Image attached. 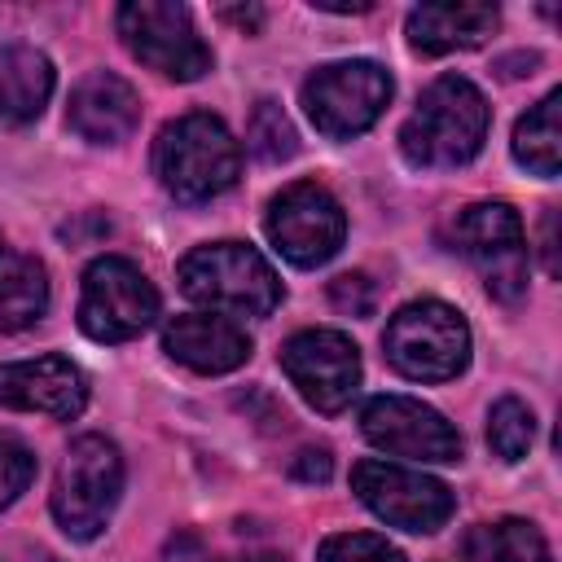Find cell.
I'll list each match as a JSON object with an SVG mask.
<instances>
[{
	"label": "cell",
	"instance_id": "cell-11",
	"mask_svg": "<svg viewBox=\"0 0 562 562\" xmlns=\"http://www.w3.org/2000/svg\"><path fill=\"white\" fill-rule=\"evenodd\" d=\"M263 228L290 263L316 268L329 255H338V246L347 237V215L329 189H321L316 180H299L268 202Z\"/></svg>",
	"mask_w": 562,
	"mask_h": 562
},
{
	"label": "cell",
	"instance_id": "cell-28",
	"mask_svg": "<svg viewBox=\"0 0 562 562\" xmlns=\"http://www.w3.org/2000/svg\"><path fill=\"white\" fill-rule=\"evenodd\" d=\"M329 470H334L329 448H307V452H299V461H294V479H303V483H325Z\"/></svg>",
	"mask_w": 562,
	"mask_h": 562
},
{
	"label": "cell",
	"instance_id": "cell-15",
	"mask_svg": "<svg viewBox=\"0 0 562 562\" xmlns=\"http://www.w3.org/2000/svg\"><path fill=\"white\" fill-rule=\"evenodd\" d=\"M66 123H70V132H79L92 145H114L123 136H132V127L140 123V97L127 79H119L110 70H92L70 88Z\"/></svg>",
	"mask_w": 562,
	"mask_h": 562
},
{
	"label": "cell",
	"instance_id": "cell-27",
	"mask_svg": "<svg viewBox=\"0 0 562 562\" xmlns=\"http://www.w3.org/2000/svg\"><path fill=\"white\" fill-rule=\"evenodd\" d=\"M158 562H211V549L198 531H176V536H167Z\"/></svg>",
	"mask_w": 562,
	"mask_h": 562
},
{
	"label": "cell",
	"instance_id": "cell-3",
	"mask_svg": "<svg viewBox=\"0 0 562 562\" xmlns=\"http://www.w3.org/2000/svg\"><path fill=\"white\" fill-rule=\"evenodd\" d=\"M180 290L224 316H268L281 303V281L272 263L241 241H211L180 259Z\"/></svg>",
	"mask_w": 562,
	"mask_h": 562
},
{
	"label": "cell",
	"instance_id": "cell-2",
	"mask_svg": "<svg viewBox=\"0 0 562 562\" xmlns=\"http://www.w3.org/2000/svg\"><path fill=\"white\" fill-rule=\"evenodd\" d=\"M241 171V149L215 114H180L154 140V176L180 202L224 193Z\"/></svg>",
	"mask_w": 562,
	"mask_h": 562
},
{
	"label": "cell",
	"instance_id": "cell-14",
	"mask_svg": "<svg viewBox=\"0 0 562 562\" xmlns=\"http://www.w3.org/2000/svg\"><path fill=\"white\" fill-rule=\"evenodd\" d=\"M88 400L83 373L66 356H35L0 364V408L44 413V417H75Z\"/></svg>",
	"mask_w": 562,
	"mask_h": 562
},
{
	"label": "cell",
	"instance_id": "cell-12",
	"mask_svg": "<svg viewBox=\"0 0 562 562\" xmlns=\"http://www.w3.org/2000/svg\"><path fill=\"white\" fill-rule=\"evenodd\" d=\"M281 369L316 413H342L360 391V351L338 329L294 334L281 347Z\"/></svg>",
	"mask_w": 562,
	"mask_h": 562
},
{
	"label": "cell",
	"instance_id": "cell-20",
	"mask_svg": "<svg viewBox=\"0 0 562 562\" xmlns=\"http://www.w3.org/2000/svg\"><path fill=\"white\" fill-rule=\"evenodd\" d=\"M558 110H562V92L553 88L544 101H536L518 127H514V158L531 171V176H558L562 167V127H558Z\"/></svg>",
	"mask_w": 562,
	"mask_h": 562
},
{
	"label": "cell",
	"instance_id": "cell-18",
	"mask_svg": "<svg viewBox=\"0 0 562 562\" xmlns=\"http://www.w3.org/2000/svg\"><path fill=\"white\" fill-rule=\"evenodd\" d=\"M53 92V66L31 44H0V123L18 127L40 119Z\"/></svg>",
	"mask_w": 562,
	"mask_h": 562
},
{
	"label": "cell",
	"instance_id": "cell-6",
	"mask_svg": "<svg viewBox=\"0 0 562 562\" xmlns=\"http://www.w3.org/2000/svg\"><path fill=\"white\" fill-rule=\"evenodd\" d=\"M391 101V75L378 61H329L303 79V110L321 136L347 140L369 132Z\"/></svg>",
	"mask_w": 562,
	"mask_h": 562
},
{
	"label": "cell",
	"instance_id": "cell-19",
	"mask_svg": "<svg viewBox=\"0 0 562 562\" xmlns=\"http://www.w3.org/2000/svg\"><path fill=\"white\" fill-rule=\"evenodd\" d=\"M48 307V277L35 255L13 250L0 237V334L26 329Z\"/></svg>",
	"mask_w": 562,
	"mask_h": 562
},
{
	"label": "cell",
	"instance_id": "cell-22",
	"mask_svg": "<svg viewBox=\"0 0 562 562\" xmlns=\"http://www.w3.org/2000/svg\"><path fill=\"white\" fill-rule=\"evenodd\" d=\"M246 145H250V154H255V158H263V162H281V158H294V149H299L294 123L285 119V110H281L272 97L255 101V110H250V123H246Z\"/></svg>",
	"mask_w": 562,
	"mask_h": 562
},
{
	"label": "cell",
	"instance_id": "cell-16",
	"mask_svg": "<svg viewBox=\"0 0 562 562\" xmlns=\"http://www.w3.org/2000/svg\"><path fill=\"white\" fill-rule=\"evenodd\" d=\"M162 351L180 364H189L193 373H228L237 364H246L250 356V338L241 325H233L228 316H211V312H189V316H171L162 329Z\"/></svg>",
	"mask_w": 562,
	"mask_h": 562
},
{
	"label": "cell",
	"instance_id": "cell-29",
	"mask_svg": "<svg viewBox=\"0 0 562 562\" xmlns=\"http://www.w3.org/2000/svg\"><path fill=\"white\" fill-rule=\"evenodd\" d=\"M553 224H558V215L549 211V215H544V272H549V277H558V246H553Z\"/></svg>",
	"mask_w": 562,
	"mask_h": 562
},
{
	"label": "cell",
	"instance_id": "cell-30",
	"mask_svg": "<svg viewBox=\"0 0 562 562\" xmlns=\"http://www.w3.org/2000/svg\"><path fill=\"white\" fill-rule=\"evenodd\" d=\"M220 18H228V22H237V26H246V31H255L259 22H263V9H220Z\"/></svg>",
	"mask_w": 562,
	"mask_h": 562
},
{
	"label": "cell",
	"instance_id": "cell-26",
	"mask_svg": "<svg viewBox=\"0 0 562 562\" xmlns=\"http://www.w3.org/2000/svg\"><path fill=\"white\" fill-rule=\"evenodd\" d=\"M329 303L347 316H369L373 312V281L364 272H342L329 281Z\"/></svg>",
	"mask_w": 562,
	"mask_h": 562
},
{
	"label": "cell",
	"instance_id": "cell-5",
	"mask_svg": "<svg viewBox=\"0 0 562 562\" xmlns=\"http://www.w3.org/2000/svg\"><path fill=\"white\" fill-rule=\"evenodd\" d=\"M391 369H400L413 382H448L470 360V329L457 307L439 299L404 303L382 334Z\"/></svg>",
	"mask_w": 562,
	"mask_h": 562
},
{
	"label": "cell",
	"instance_id": "cell-23",
	"mask_svg": "<svg viewBox=\"0 0 562 562\" xmlns=\"http://www.w3.org/2000/svg\"><path fill=\"white\" fill-rule=\"evenodd\" d=\"M531 439H536V417H531V408H527L522 400H514V395L496 400L492 413H487V443H492V452H496L501 461H518V457H527Z\"/></svg>",
	"mask_w": 562,
	"mask_h": 562
},
{
	"label": "cell",
	"instance_id": "cell-13",
	"mask_svg": "<svg viewBox=\"0 0 562 562\" xmlns=\"http://www.w3.org/2000/svg\"><path fill=\"white\" fill-rule=\"evenodd\" d=\"M360 430L373 448L413 457V461H457L461 457V435L452 422L408 395H373L360 408Z\"/></svg>",
	"mask_w": 562,
	"mask_h": 562
},
{
	"label": "cell",
	"instance_id": "cell-8",
	"mask_svg": "<svg viewBox=\"0 0 562 562\" xmlns=\"http://www.w3.org/2000/svg\"><path fill=\"white\" fill-rule=\"evenodd\" d=\"M158 316V290L149 277L123 259V255H101L83 272V294H79V329L97 342H127L136 338L149 321Z\"/></svg>",
	"mask_w": 562,
	"mask_h": 562
},
{
	"label": "cell",
	"instance_id": "cell-1",
	"mask_svg": "<svg viewBox=\"0 0 562 562\" xmlns=\"http://www.w3.org/2000/svg\"><path fill=\"white\" fill-rule=\"evenodd\" d=\"M487 101L465 75H439L422 97L408 123L400 127V149L413 167H461L483 149Z\"/></svg>",
	"mask_w": 562,
	"mask_h": 562
},
{
	"label": "cell",
	"instance_id": "cell-4",
	"mask_svg": "<svg viewBox=\"0 0 562 562\" xmlns=\"http://www.w3.org/2000/svg\"><path fill=\"white\" fill-rule=\"evenodd\" d=\"M123 492V457L105 435H79L53 479V518L70 540H92Z\"/></svg>",
	"mask_w": 562,
	"mask_h": 562
},
{
	"label": "cell",
	"instance_id": "cell-17",
	"mask_svg": "<svg viewBox=\"0 0 562 562\" xmlns=\"http://www.w3.org/2000/svg\"><path fill=\"white\" fill-rule=\"evenodd\" d=\"M501 13L496 4L483 0H435L417 4L408 13V44L417 53H452V48H474L496 31Z\"/></svg>",
	"mask_w": 562,
	"mask_h": 562
},
{
	"label": "cell",
	"instance_id": "cell-25",
	"mask_svg": "<svg viewBox=\"0 0 562 562\" xmlns=\"http://www.w3.org/2000/svg\"><path fill=\"white\" fill-rule=\"evenodd\" d=\"M31 479H35V452L22 439L0 435V509L13 505Z\"/></svg>",
	"mask_w": 562,
	"mask_h": 562
},
{
	"label": "cell",
	"instance_id": "cell-24",
	"mask_svg": "<svg viewBox=\"0 0 562 562\" xmlns=\"http://www.w3.org/2000/svg\"><path fill=\"white\" fill-rule=\"evenodd\" d=\"M316 562H404V553L373 531H338L316 549Z\"/></svg>",
	"mask_w": 562,
	"mask_h": 562
},
{
	"label": "cell",
	"instance_id": "cell-9",
	"mask_svg": "<svg viewBox=\"0 0 562 562\" xmlns=\"http://www.w3.org/2000/svg\"><path fill=\"white\" fill-rule=\"evenodd\" d=\"M452 246L483 272V285L514 303L527 290V233L509 202H474L452 220Z\"/></svg>",
	"mask_w": 562,
	"mask_h": 562
},
{
	"label": "cell",
	"instance_id": "cell-7",
	"mask_svg": "<svg viewBox=\"0 0 562 562\" xmlns=\"http://www.w3.org/2000/svg\"><path fill=\"white\" fill-rule=\"evenodd\" d=\"M119 35L140 66H149L167 79L189 83V79H202L211 70V48L198 40L184 4L127 0V4H119Z\"/></svg>",
	"mask_w": 562,
	"mask_h": 562
},
{
	"label": "cell",
	"instance_id": "cell-10",
	"mask_svg": "<svg viewBox=\"0 0 562 562\" xmlns=\"http://www.w3.org/2000/svg\"><path fill=\"white\" fill-rule=\"evenodd\" d=\"M351 492L382 522L404 527V531H439L457 505L448 483H439L422 470L395 465V461H373V457L351 465Z\"/></svg>",
	"mask_w": 562,
	"mask_h": 562
},
{
	"label": "cell",
	"instance_id": "cell-21",
	"mask_svg": "<svg viewBox=\"0 0 562 562\" xmlns=\"http://www.w3.org/2000/svg\"><path fill=\"white\" fill-rule=\"evenodd\" d=\"M474 544H483V562H549L544 536L522 518H501L492 527H479Z\"/></svg>",
	"mask_w": 562,
	"mask_h": 562
}]
</instances>
